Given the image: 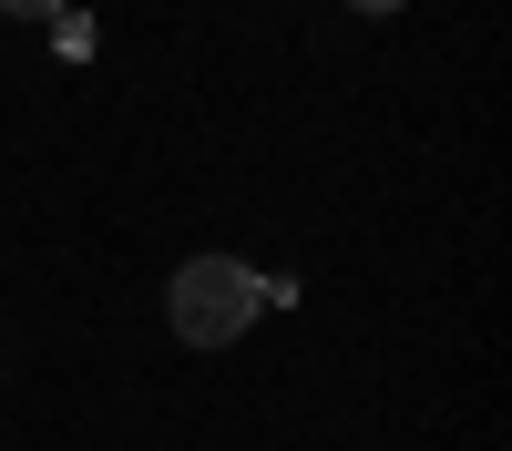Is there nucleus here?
<instances>
[{
	"label": "nucleus",
	"instance_id": "nucleus-1",
	"mask_svg": "<svg viewBox=\"0 0 512 451\" xmlns=\"http://www.w3.org/2000/svg\"><path fill=\"white\" fill-rule=\"evenodd\" d=\"M256 308H267V277H256L246 257H226V246H205V257H185L175 277H164V318H175L185 349H226V339H246Z\"/></svg>",
	"mask_w": 512,
	"mask_h": 451
},
{
	"label": "nucleus",
	"instance_id": "nucleus-2",
	"mask_svg": "<svg viewBox=\"0 0 512 451\" xmlns=\"http://www.w3.org/2000/svg\"><path fill=\"white\" fill-rule=\"evenodd\" d=\"M0 11H11V21H62L72 0H0Z\"/></svg>",
	"mask_w": 512,
	"mask_h": 451
},
{
	"label": "nucleus",
	"instance_id": "nucleus-3",
	"mask_svg": "<svg viewBox=\"0 0 512 451\" xmlns=\"http://www.w3.org/2000/svg\"><path fill=\"white\" fill-rule=\"evenodd\" d=\"M349 11H359V21H369V11H400V0H349Z\"/></svg>",
	"mask_w": 512,
	"mask_h": 451
}]
</instances>
